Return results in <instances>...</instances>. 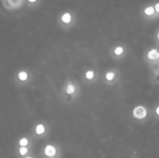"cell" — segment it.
Segmentation results:
<instances>
[{
    "mask_svg": "<svg viewBox=\"0 0 159 158\" xmlns=\"http://www.w3.org/2000/svg\"><path fill=\"white\" fill-rule=\"evenodd\" d=\"M141 17L143 20L146 21H151V20H155L157 18L155 7H154V3H149L144 5L142 9H141Z\"/></svg>",
    "mask_w": 159,
    "mask_h": 158,
    "instance_id": "cell-1",
    "label": "cell"
},
{
    "mask_svg": "<svg viewBox=\"0 0 159 158\" xmlns=\"http://www.w3.org/2000/svg\"><path fill=\"white\" fill-rule=\"evenodd\" d=\"M64 90H65V93H66L68 96H73V95H75V94L76 93V91H77V87H76V85H75V83L69 82V83L66 85Z\"/></svg>",
    "mask_w": 159,
    "mask_h": 158,
    "instance_id": "cell-9",
    "label": "cell"
},
{
    "mask_svg": "<svg viewBox=\"0 0 159 158\" xmlns=\"http://www.w3.org/2000/svg\"><path fill=\"white\" fill-rule=\"evenodd\" d=\"M128 53V47L124 44H116L112 47L110 50V54L113 59L119 61L125 58Z\"/></svg>",
    "mask_w": 159,
    "mask_h": 158,
    "instance_id": "cell-2",
    "label": "cell"
},
{
    "mask_svg": "<svg viewBox=\"0 0 159 158\" xmlns=\"http://www.w3.org/2000/svg\"><path fill=\"white\" fill-rule=\"evenodd\" d=\"M19 153L20 156H24L28 153V149L26 147H20V150H19Z\"/></svg>",
    "mask_w": 159,
    "mask_h": 158,
    "instance_id": "cell-15",
    "label": "cell"
},
{
    "mask_svg": "<svg viewBox=\"0 0 159 158\" xmlns=\"http://www.w3.org/2000/svg\"><path fill=\"white\" fill-rule=\"evenodd\" d=\"M144 61L148 63H157L159 62V48L151 47L144 55Z\"/></svg>",
    "mask_w": 159,
    "mask_h": 158,
    "instance_id": "cell-5",
    "label": "cell"
},
{
    "mask_svg": "<svg viewBox=\"0 0 159 158\" xmlns=\"http://www.w3.org/2000/svg\"><path fill=\"white\" fill-rule=\"evenodd\" d=\"M29 2H31V3H34V2H36L37 0H28Z\"/></svg>",
    "mask_w": 159,
    "mask_h": 158,
    "instance_id": "cell-17",
    "label": "cell"
},
{
    "mask_svg": "<svg viewBox=\"0 0 159 158\" xmlns=\"http://www.w3.org/2000/svg\"><path fill=\"white\" fill-rule=\"evenodd\" d=\"M131 115H132V118L134 120L145 121V119L147 118L149 113H148V109H147L146 106H144V105H137L132 109Z\"/></svg>",
    "mask_w": 159,
    "mask_h": 158,
    "instance_id": "cell-3",
    "label": "cell"
},
{
    "mask_svg": "<svg viewBox=\"0 0 159 158\" xmlns=\"http://www.w3.org/2000/svg\"><path fill=\"white\" fill-rule=\"evenodd\" d=\"M18 78L20 81H26L28 79V74L26 72H24V71H20L18 74Z\"/></svg>",
    "mask_w": 159,
    "mask_h": 158,
    "instance_id": "cell-11",
    "label": "cell"
},
{
    "mask_svg": "<svg viewBox=\"0 0 159 158\" xmlns=\"http://www.w3.org/2000/svg\"><path fill=\"white\" fill-rule=\"evenodd\" d=\"M154 3V7H155V9H156V12H157V18L159 19V0H157Z\"/></svg>",
    "mask_w": 159,
    "mask_h": 158,
    "instance_id": "cell-14",
    "label": "cell"
},
{
    "mask_svg": "<svg viewBox=\"0 0 159 158\" xmlns=\"http://www.w3.org/2000/svg\"><path fill=\"white\" fill-rule=\"evenodd\" d=\"M60 20L64 24V25H71L74 20H75V16L72 12L70 11H65L63 12L61 17H60Z\"/></svg>",
    "mask_w": 159,
    "mask_h": 158,
    "instance_id": "cell-6",
    "label": "cell"
},
{
    "mask_svg": "<svg viewBox=\"0 0 159 158\" xmlns=\"http://www.w3.org/2000/svg\"><path fill=\"white\" fill-rule=\"evenodd\" d=\"M97 77H98V74L94 69H88L84 73V79L89 83L94 82L97 79Z\"/></svg>",
    "mask_w": 159,
    "mask_h": 158,
    "instance_id": "cell-7",
    "label": "cell"
},
{
    "mask_svg": "<svg viewBox=\"0 0 159 158\" xmlns=\"http://www.w3.org/2000/svg\"><path fill=\"white\" fill-rule=\"evenodd\" d=\"M44 154L48 157H53L57 155V149L54 145L48 144V145H46V147L44 149Z\"/></svg>",
    "mask_w": 159,
    "mask_h": 158,
    "instance_id": "cell-8",
    "label": "cell"
},
{
    "mask_svg": "<svg viewBox=\"0 0 159 158\" xmlns=\"http://www.w3.org/2000/svg\"><path fill=\"white\" fill-rule=\"evenodd\" d=\"M25 158H33V157H31V156H28V157H25Z\"/></svg>",
    "mask_w": 159,
    "mask_h": 158,
    "instance_id": "cell-18",
    "label": "cell"
},
{
    "mask_svg": "<svg viewBox=\"0 0 159 158\" xmlns=\"http://www.w3.org/2000/svg\"><path fill=\"white\" fill-rule=\"evenodd\" d=\"M45 131H46V128H45V126H44L43 124H38V125H36V127H35V133H36V134L42 135V134L45 133Z\"/></svg>",
    "mask_w": 159,
    "mask_h": 158,
    "instance_id": "cell-10",
    "label": "cell"
},
{
    "mask_svg": "<svg viewBox=\"0 0 159 158\" xmlns=\"http://www.w3.org/2000/svg\"><path fill=\"white\" fill-rule=\"evenodd\" d=\"M153 115H154V116H155L157 119H158L159 120V103L154 108V110H153Z\"/></svg>",
    "mask_w": 159,
    "mask_h": 158,
    "instance_id": "cell-13",
    "label": "cell"
},
{
    "mask_svg": "<svg viewBox=\"0 0 159 158\" xmlns=\"http://www.w3.org/2000/svg\"><path fill=\"white\" fill-rule=\"evenodd\" d=\"M28 143H29V141H28L27 138H21V139L19 141V144H20V147H25Z\"/></svg>",
    "mask_w": 159,
    "mask_h": 158,
    "instance_id": "cell-12",
    "label": "cell"
},
{
    "mask_svg": "<svg viewBox=\"0 0 159 158\" xmlns=\"http://www.w3.org/2000/svg\"><path fill=\"white\" fill-rule=\"evenodd\" d=\"M155 39H156V42L157 43V45H159V28L157 30V32L155 34Z\"/></svg>",
    "mask_w": 159,
    "mask_h": 158,
    "instance_id": "cell-16",
    "label": "cell"
},
{
    "mask_svg": "<svg viewBox=\"0 0 159 158\" xmlns=\"http://www.w3.org/2000/svg\"><path fill=\"white\" fill-rule=\"evenodd\" d=\"M120 74L116 69H109L103 74V81L107 85H115L119 79Z\"/></svg>",
    "mask_w": 159,
    "mask_h": 158,
    "instance_id": "cell-4",
    "label": "cell"
}]
</instances>
